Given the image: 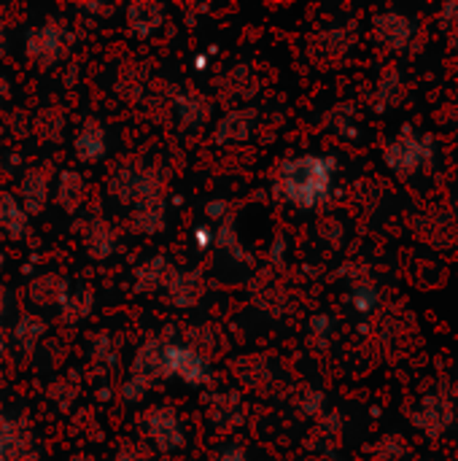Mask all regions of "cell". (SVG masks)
Returning <instances> with one entry per match:
<instances>
[{
	"mask_svg": "<svg viewBox=\"0 0 458 461\" xmlns=\"http://www.w3.org/2000/svg\"><path fill=\"white\" fill-rule=\"evenodd\" d=\"M335 170H337L335 157L302 154V157L286 159L278 167L275 192H278V197H283L294 208L313 211L316 205H321L329 197Z\"/></svg>",
	"mask_w": 458,
	"mask_h": 461,
	"instance_id": "1",
	"label": "cell"
},
{
	"mask_svg": "<svg viewBox=\"0 0 458 461\" xmlns=\"http://www.w3.org/2000/svg\"><path fill=\"white\" fill-rule=\"evenodd\" d=\"M386 165L400 176V178H413L421 170H427L435 159V149L429 138H421L413 127H405L383 154Z\"/></svg>",
	"mask_w": 458,
	"mask_h": 461,
	"instance_id": "2",
	"label": "cell"
},
{
	"mask_svg": "<svg viewBox=\"0 0 458 461\" xmlns=\"http://www.w3.org/2000/svg\"><path fill=\"white\" fill-rule=\"evenodd\" d=\"M70 41H73L70 32H65L59 24L49 22V24L32 27V30L27 32L24 54H27V59L35 62L40 70H49V68H54V65L65 57V51L70 49Z\"/></svg>",
	"mask_w": 458,
	"mask_h": 461,
	"instance_id": "3",
	"label": "cell"
},
{
	"mask_svg": "<svg viewBox=\"0 0 458 461\" xmlns=\"http://www.w3.org/2000/svg\"><path fill=\"white\" fill-rule=\"evenodd\" d=\"M146 432L148 438L154 440V446L159 448V454H175L186 446V438H184V429H181V421L175 416L173 408H154L148 411L146 416Z\"/></svg>",
	"mask_w": 458,
	"mask_h": 461,
	"instance_id": "4",
	"label": "cell"
},
{
	"mask_svg": "<svg viewBox=\"0 0 458 461\" xmlns=\"http://www.w3.org/2000/svg\"><path fill=\"white\" fill-rule=\"evenodd\" d=\"M165 362L170 375H178L189 386H202L208 381V362L197 348L165 343Z\"/></svg>",
	"mask_w": 458,
	"mask_h": 461,
	"instance_id": "5",
	"label": "cell"
},
{
	"mask_svg": "<svg viewBox=\"0 0 458 461\" xmlns=\"http://www.w3.org/2000/svg\"><path fill=\"white\" fill-rule=\"evenodd\" d=\"M0 461H38L32 451L30 427L0 413Z\"/></svg>",
	"mask_w": 458,
	"mask_h": 461,
	"instance_id": "6",
	"label": "cell"
},
{
	"mask_svg": "<svg viewBox=\"0 0 458 461\" xmlns=\"http://www.w3.org/2000/svg\"><path fill=\"white\" fill-rule=\"evenodd\" d=\"M73 151H76V159L84 162V165H92V162H100L108 151V143H105V127L92 116V119H84L81 130L76 132V140H73Z\"/></svg>",
	"mask_w": 458,
	"mask_h": 461,
	"instance_id": "7",
	"label": "cell"
},
{
	"mask_svg": "<svg viewBox=\"0 0 458 461\" xmlns=\"http://www.w3.org/2000/svg\"><path fill=\"white\" fill-rule=\"evenodd\" d=\"M132 378H140L146 384L159 381V378H170L167 362H165V343L162 340H146L132 362Z\"/></svg>",
	"mask_w": 458,
	"mask_h": 461,
	"instance_id": "8",
	"label": "cell"
},
{
	"mask_svg": "<svg viewBox=\"0 0 458 461\" xmlns=\"http://www.w3.org/2000/svg\"><path fill=\"white\" fill-rule=\"evenodd\" d=\"M19 192H22V211L27 216H38L49 200V167H30L19 181Z\"/></svg>",
	"mask_w": 458,
	"mask_h": 461,
	"instance_id": "9",
	"label": "cell"
},
{
	"mask_svg": "<svg viewBox=\"0 0 458 461\" xmlns=\"http://www.w3.org/2000/svg\"><path fill=\"white\" fill-rule=\"evenodd\" d=\"M375 32L378 38L389 46V49H408V43L416 35V24L410 16L397 14V11H386L375 19Z\"/></svg>",
	"mask_w": 458,
	"mask_h": 461,
	"instance_id": "10",
	"label": "cell"
},
{
	"mask_svg": "<svg viewBox=\"0 0 458 461\" xmlns=\"http://www.w3.org/2000/svg\"><path fill=\"white\" fill-rule=\"evenodd\" d=\"M165 289H167L170 303L175 308H192L205 294V278L200 273H181V270H175Z\"/></svg>",
	"mask_w": 458,
	"mask_h": 461,
	"instance_id": "11",
	"label": "cell"
},
{
	"mask_svg": "<svg viewBox=\"0 0 458 461\" xmlns=\"http://www.w3.org/2000/svg\"><path fill=\"white\" fill-rule=\"evenodd\" d=\"M413 421H416V427L424 429L429 438H437V435H443V432L451 427V421H454V408H451V402H445L443 397H429V400L421 405V411L413 416Z\"/></svg>",
	"mask_w": 458,
	"mask_h": 461,
	"instance_id": "12",
	"label": "cell"
},
{
	"mask_svg": "<svg viewBox=\"0 0 458 461\" xmlns=\"http://www.w3.org/2000/svg\"><path fill=\"white\" fill-rule=\"evenodd\" d=\"M165 22V5L162 3H132L127 5V27L138 35V38H148L151 32H157Z\"/></svg>",
	"mask_w": 458,
	"mask_h": 461,
	"instance_id": "13",
	"label": "cell"
},
{
	"mask_svg": "<svg viewBox=\"0 0 458 461\" xmlns=\"http://www.w3.org/2000/svg\"><path fill=\"white\" fill-rule=\"evenodd\" d=\"M254 116H256V111H251V108H235V111L224 113L216 132H213L216 143H243V140H248Z\"/></svg>",
	"mask_w": 458,
	"mask_h": 461,
	"instance_id": "14",
	"label": "cell"
},
{
	"mask_svg": "<svg viewBox=\"0 0 458 461\" xmlns=\"http://www.w3.org/2000/svg\"><path fill=\"white\" fill-rule=\"evenodd\" d=\"M30 300L35 305H62L67 300V281H62L59 276H38L30 281L27 289Z\"/></svg>",
	"mask_w": 458,
	"mask_h": 461,
	"instance_id": "15",
	"label": "cell"
},
{
	"mask_svg": "<svg viewBox=\"0 0 458 461\" xmlns=\"http://www.w3.org/2000/svg\"><path fill=\"white\" fill-rule=\"evenodd\" d=\"M130 227L135 232H143V235L159 232L165 227V197L135 205L132 208V216H130Z\"/></svg>",
	"mask_w": 458,
	"mask_h": 461,
	"instance_id": "16",
	"label": "cell"
},
{
	"mask_svg": "<svg viewBox=\"0 0 458 461\" xmlns=\"http://www.w3.org/2000/svg\"><path fill=\"white\" fill-rule=\"evenodd\" d=\"M175 267H170L162 257L148 259L146 265L138 267L135 278H138V292H154V289H165L173 278Z\"/></svg>",
	"mask_w": 458,
	"mask_h": 461,
	"instance_id": "17",
	"label": "cell"
},
{
	"mask_svg": "<svg viewBox=\"0 0 458 461\" xmlns=\"http://www.w3.org/2000/svg\"><path fill=\"white\" fill-rule=\"evenodd\" d=\"M43 335H46V321L32 313H24L19 319V324L13 327V343L19 346L22 357H32V351Z\"/></svg>",
	"mask_w": 458,
	"mask_h": 461,
	"instance_id": "18",
	"label": "cell"
},
{
	"mask_svg": "<svg viewBox=\"0 0 458 461\" xmlns=\"http://www.w3.org/2000/svg\"><path fill=\"white\" fill-rule=\"evenodd\" d=\"M0 227L11 240H22L27 232V213L22 211L19 200H13L5 192H0Z\"/></svg>",
	"mask_w": 458,
	"mask_h": 461,
	"instance_id": "19",
	"label": "cell"
},
{
	"mask_svg": "<svg viewBox=\"0 0 458 461\" xmlns=\"http://www.w3.org/2000/svg\"><path fill=\"white\" fill-rule=\"evenodd\" d=\"M175 116L184 130L202 127L208 122V103L197 95H178L175 97Z\"/></svg>",
	"mask_w": 458,
	"mask_h": 461,
	"instance_id": "20",
	"label": "cell"
},
{
	"mask_svg": "<svg viewBox=\"0 0 458 461\" xmlns=\"http://www.w3.org/2000/svg\"><path fill=\"white\" fill-rule=\"evenodd\" d=\"M84 203V178L76 170H65L57 184V205L67 213H76Z\"/></svg>",
	"mask_w": 458,
	"mask_h": 461,
	"instance_id": "21",
	"label": "cell"
},
{
	"mask_svg": "<svg viewBox=\"0 0 458 461\" xmlns=\"http://www.w3.org/2000/svg\"><path fill=\"white\" fill-rule=\"evenodd\" d=\"M113 230L105 224V221H94L86 232V251L94 257V259H108L111 251H113Z\"/></svg>",
	"mask_w": 458,
	"mask_h": 461,
	"instance_id": "22",
	"label": "cell"
},
{
	"mask_svg": "<svg viewBox=\"0 0 458 461\" xmlns=\"http://www.w3.org/2000/svg\"><path fill=\"white\" fill-rule=\"evenodd\" d=\"M213 240L219 243V249H224L227 254H232L238 262H251V257L246 254V249L240 246V238H238V232H235V224H232V219L227 216L221 224H219V232L213 235Z\"/></svg>",
	"mask_w": 458,
	"mask_h": 461,
	"instance_id": "23",
	"label": "cell"
},
{
	"mask_svg": "<svg viewBox=\"0 0 458 461\" xmlns=\"http://www.w3.org/2000/svg\"><path fill=\"white\" fill-rule=\"evenodd\" d=\"M381 303V294L373 284H356L351 292V305L356 313H373Z\"/></svg>",
	"mask_w": 458,
	"mask_h": 461,
	"instance_id": "24",
	"label": "cell"
},
{
	"mask_svg": "<svg viewBox=\"0 0 458 461\" xmlns=\"http://www.w3.org/2000/svg\"><path fill=\"white\" fill-rule=\"evenodd\" d=\"M89 311H92V292H81L78 297H70L67 294V300L62 303V313H65V319L70 324L73 321H81Z\"/></svg>",
	"mask_w": 458,
	"mask_h": 461,
	"instance_id": "25",
	"label": "cell"
},
{
	"mask_svg": "<svg viewBox=\"0 0 458 461\" xmlns=\"http://www.w3.org/2000/svg\"><path fill=\"white\" fill-rule=\"evenodd\" d=\"M146 394H148V384L140 381V378H130V381L121 384V397H124L127 402H132V405L140 402Z\"/></svg>",
	"mask_w": 458,
	"mask_h": 461,
	"instance_id": "26",
	"label": "cell"
},
{
	"mask_svg": "<svg viewBox=\"0 0 458 461\" xmlns=\"http://www.w3.org/2000/svg\"><path fill=\"white\" fill-rule=\"evenodd\" d=\"M227 213H229L227 200H211V203L205 205V216H208L211 221H224V219H227Z\"/></svg>",
	"mask_w": 458,
	"mask_h": 461,
	"instance_id": "27",
	"label": "cell"
},
{
	"mask_svg": "<svg viewBox=\"0 0 458 461\" xmlns=\"http://www.w3.org/2000/svg\"><path fill=\"white\" fill-rule=\"evenodd\" d=\"M329 330H332V321H329V316H313V321H310V332H313L316 338H324V335H329Z\"/></svg>",
	"mask_w": 458,
	"mask_h": 461,
	"instance_id": "28",
	"label": "cell"
},
{
	"mask_svg": "<svg viewBox=\"0 0 458 461\" xmlns=\"http://www.w3.org/2000/svg\"><path fill=\"white\" fill-rule=\"evenodd\" d=\"M216 461H248V454H246V448H240V446H227V448L219 454V459Z\"/></svg>",
	"mask_w": 458,
	"mask_h": 461,
	"instance_id": "29",
	"label": "cell"
},
{
	"mask_svg": "<svg viewBox=\"0 0 458 461\" xmlns=\"http://www.w3.org/2000/svg\"><path fill=\"white\" fill-rule=\"evenodd\" d=\"M211 243H213V232H211L208 227H197V230H194V246H197L200 251H205Z\"/></svg>",
	"mask_w": 458,
	"mask_h": 461,
	"instance_id": "30",
	"label": "cell"
},
{
	"mask_svg": "<svg viewBox=\"0 0 458 461\" xmlns=\"http://www.w3.org/2000/svg\"><path fill=\"white\" fill-rule=\"evenodd\" d=\"M321 402H324V397L316 392V394H310V397H308V402H305L302 408H305V413H308V416H313V413H319V411H321Z\"/></svg>",
	"mask_w": 458,
	"mask_h": 461,
	"instance_id": "31",
	"label": "cell"
},
{
	"mask_svg": "<svg viewBox=\"0 0 458 461\" xmlns=\"http://www.w3.org/2000/svg\"><path fill=\"white\" fill-rule=\"evenodd\" d=\"M81 11H86V14H111L113 11V5H100V3H84V5H78Z\"/></svg>",
	"mask_w": 458,
	"mask_h": 461,
	"instance_id": "32",
	"label": "cell"
},
{
	"mask_svg": "<svg viewBox=\"0 0 458 461\" xmlns=\"http://www.w3.org/2000/svg\"><path fill=\"white\" fill-rule=\"evenodd\" d=\"M283 254H286V240H283V238H275V243H273V259L281 262Z\"/></svg>",
	"mask_w": 458,
	"mask_h": 461,
	"instance_id": "33",
	"label": "cell"
},
{
	"mask_svg": "<svg viewBox=\"0 0 458 461\" xmlns=\"http://www.w3.org/2000/svg\"><path fill=\"white\" fill-rule=\"evenodd\" d=\"M192 62H194V68H197V70H205V68H208V54H194V59H192Z\"/></svg>",
	"mask_w": 458,
	"mask_h": 461,
	"instance_id": "34",
	"label": "cell"
},
{
	"mask_svg": "<svg viewBox=\"0 0 458 461\" xmlns=\"http://www.w3.org/2000/svg\"><path fill=\"white\" fill-rule=\"evenodd\" d=\"M116 461H135V451H132V448H124V451L116 456Z\"/></svg>",
	"mask_w": 458,
	"mask_h": 461,
	"instance_id": "35",
	"label": "cell"
},
{
	"mask_svg": "<svg viewBox=\"0 0 458 461\" xmlns=\"http://www.w3.org/2000/svg\"><path fill=\"white\" fill-rule=\"evenodd\" d=\"M8 92H11V89H8V81L0 76V100H5V97H8Z\"/></svg>",
	"mask_w": 458,
	"mask_h": 461,
	"instance_id": "36",
	"label": "cell"
},
{
	"mask_svg": "<svg viewBox=\"0 0 458 461\" xmlns=\"http://www.w3.org/2000/svg\"><path fill=\"white\" fill-rule=\"evenodd\" d=\"M5 54V30H3V24H0V57Z\"/></svg>",
	"mask_w": 458,
	"mask_h": 461,
	"instance_id": "37",
	"label": "cell"
},
{
	"mask_svg": "<svg viewBox=\"0 0 458 461\" xmlns=\"http://www.w3.org/2000/svg\"><path fill=\"white\" fill-rule=\"evenodd\" d=\"M5 313V289L0 286V316Z\"/></svg>",
	"mask_w": 458,
	"mask_h": 461,
	"instance_id": "38",
	"label": "cell"
},
{
	"mask_svg": "<svg viewBox=\"0 0 458 461\" xmlns=\"http://www.w3.org/2000/svg\"><path fill=\"white\" fill-rule=\"evenodd\" d=\"M70 461H92V459H89V456H73Z\"/></svg>",
	"mask_w": 458,
	"mask_h": 461,
	"instance_id": "39",
	"label": "cell"
},
{
	"mask_svg": "<svg viewBox=\"0 0 458 461\" xmlns=\"http://www.w3.org/2000/svg\"><path fill=\"white\" fill-rule=\"evenodd\" d=\"M5 348V340H3V335H0V351Z\"/></svg>",
	"mask_w": 458,
	"mask_h": 461,
	"instance_id": "40",
	"label": "cell"
},
{
	"mask_svg": "<svg viewBox=\"0 0 458 461\" xmlns=\"http://www.w3.org/2000/svg\"><path fill=\"white\" fill-rule=\"evenodd\" d=\"M0 265H3V254H0Z\"/></svg>",
	"mask_w": 458,
	"mask_h": 461,
	"instance_id": "41",
	"label": "cell"
},
{
	"mask_svg": "<svg viewBox=\"0 0 458 461\" xmlns=\"http://www.w3.org/2000/svg\"><path fill=\"white\" fill-rule=\"evenodd\" d=\"M456 22H458V19H456Z\"/></svg>",
	"mask_w": 458,
	"mask_h": 461,
	"instance_id": "42",
	"label": "cell"
}]
</instances>
